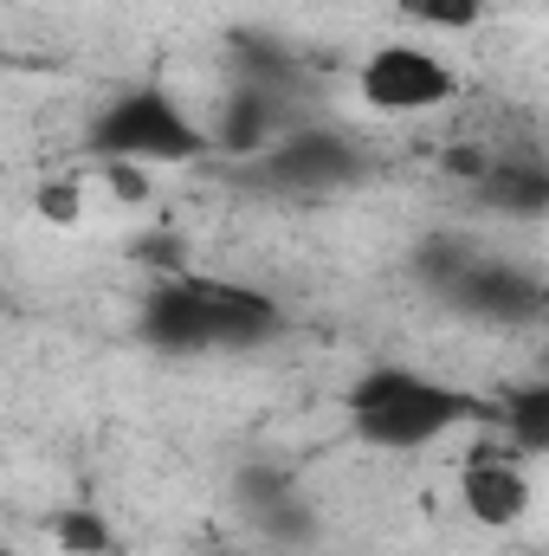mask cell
<instances>
[{"mask_svg": "<svg viewBox=\"0 0 549 556\" xmlns=\"http://www.w3.org/2000/svg\"><path fill=\"white\" fill-rule=\"evenodd\" d=\"M284 330L278 298L207 273H155L142 298V343L162 356H214V350H259Z\"/></svg>", "mask_w": 549, "mask_h": 556, "instance_id": "6da1fadb", "label": "cell"}, {"mask_svg": "<svg viewBox=\"0 0 549 556\" xmlns=\"http://www.w3.org/2000/svg\"><path fill=\"white\" fill-rule=\"evenodd\" d=\"M343 415L349 433L362 446H382V453H413V446H433L459 427H498V402L472 395V389H452L426 369H401V363H375L349 382L343 395Z\"/></svg>", "mask_w": 549, "mask_h": 556, "instance_id": "7a4b0ae2", "label": "cell"}, {"mask_svg": "<svg viewBox=\"0 0 549 556\" xmlns=\"http://www.w3.org/2000/svg\"><path fill=\"white\" fill-rule=\"evenodd\" d=\"M91 155H130L149 168H188L214 155V130L162 85H137L111 98L91 124Z\"/></svg>", "mask_w": 549, "mask_h": 556, "instance_id": "3957f363", "label": "cell"}, {"mask_svg": "<svg viewBox=\"0 0 549 556\" xmlns=\"http://www.w3.org/2000/svg\"><path fill=\"white\" fill-rule=\"evenodd\" d=\"M356 91L382 117H426V111H446L465 91V78L452 72L446 52L413 46V39H388L356 65Z\"/></svg>", "mask_w": 549, "mask_h": 556, "instance_id": "277c9868", "label": "cell"}, {"mask_svg": "<svg viewBox=\"0 0 549 556\" xmlns=\"http://www.w3.org/2000/svg\"><path fill=\"white\" fill-rule=\"evenodd\" d=\"M459 505L478 531H518L537 505V485H531V466L524 453H478L459 466Z\"/></svg>", "mask_w": 549, "mask_h": 556, "instance_id": "5b68a950", "label": "cell"}, {"mask_svg": "<svg viewBox=\"0 0 549 556\" xmlns=\"http://www.w3.org/2000/svg\"><path fill=\"white\" fill-rule=\"evenodd\" d=\"M446 298L465 311V317H485V324H537L549 311V285L524 266H498V260H472L465 273L446 285Z\"/></svg>", "mask_w": 549, "mask_h": 556, "instance_id": "8992f818", "label": "cell"}, {"mask_svg": "<svg viewBox=\"0 0 549 556\" xmlns=\"http://www.w3.org/2000/svg\"><path fill=\"white\" fill-rule=\"evenodd\" d=\"M259 162H266V175H272L278 188H336V181H356V175H362L356 142L336 137V130H323V124H310V130H284L278 149L272 155H259Z\"/></svg>", "mask_w": 549, "mask_h": 556, "instance_id": "52a82bcc", "label": "cell"}, {"mask_svg": "<svg viewBox=\"0 0 549 556\" xmlns=\"http://www.w3.org/2000/svg\"><path fill=\"white\" fill-rule=\"evenodd\" d=\"M207 130H214V155H272L278 137H284V111H278L272 85L240 78L220 98V111L207 117Z\"/></svg>", "mask_w": 549, "mask_h": 556, "instance_id": "ba28073f", "label": "cell"}, {"mask_svg": "<svg viewBox=\"0 0 549 556\" xmlns=\"http://www.w3.org/2000/svg\"><path fill=\"white\" fill-rule=\"evenodd\" d=\"M511 453L544 459L549 453V376L544 382H518L511 395H498V427H491Z\"/></svg>", "mask_w": 549, "mask_h": 556, "instance_id": "9c48e42d", "label": "cell"}, {"mask_svg": "<svg viewBox=\"0 0 549 556\" xmlns=\"http://www.w3.org/2000/svg\"><path fill=\"white\" fill-rule=\"evenodd\" d=\"M478 194L498 214L537 220V214H549V168H537V162H491V175L478 181Z\"/></svg>", "mask_w": 549, "mask_h": 556, "instance_id": "30bf717a", "label": "cell"}, {"mask_svg": "<svg viewBox=\"0 0 549 556\" xmlns=\"http://www.w3.org/2000/svg\"><path fill=\"white\" fill-rule=\"evenodd\" d=\"M46 538L59 556H124L130 544L117 538V525L98 511V505H59L46 518Z\"/></svg>", "mask_w": 549, "mask_h": 556, "instance_id": "8fae6325", "label": "cell"}, {"mask_svg": "<svg viewBox=\"0 0 549 556\" xmlns=\"http://www.w3.org/2000/svg\"><path fill=\"white\" fill-rule=\"evenodd\" d=\"M33 214H39L46 227H59V233L85 227V181H78V175H46V181L33 188Z\"/></svg>", "mask_w": 549, "mask_h": 556, "instance_id": "7c38bea8", "label": "cell"}, {"mask_svg": "<svg viewBox=\"0 0 549 556\" xmlns=\"http://www.w3.org/2000/svg\"><path fill=\"white\" fill-rule=\"evenodd\" d=\"M401 7H408V20L433 26V33H472L491 13V0H401Z\"/></svg>", "mask_w": 549, "mask_h": 556, "instance_id": "4fadbf2b", "label": "cell"}, {"mask_svg": "<svg viewBox=\"0 0 549 556\" xmlns=\"http://www.w3.org/2000/svg\"><path fill=\"white\" fill-rule=\"evenodd\" d=\"M98 175H104V194H117L124 207L155 201V175H149V162H130V155H98Z\"/></svg>", "mask_w": 549, "mask_h": 556, "instance_id": "5bb4252c", "label": "cell"}, {"mask_svg": "<svg viewBox=\"0 0 549 556\" xmlns=\"http://www.w3.org/2000/svg\"><path fill=\"white\" fill-rule=\"evenodd\" d=\"M544 324H549V311H544Z\"/></svg>", "mask_w": 549, "mask_h": 556, "instance_id": "9a60e30c", "label": "cell"}]
</instances>
